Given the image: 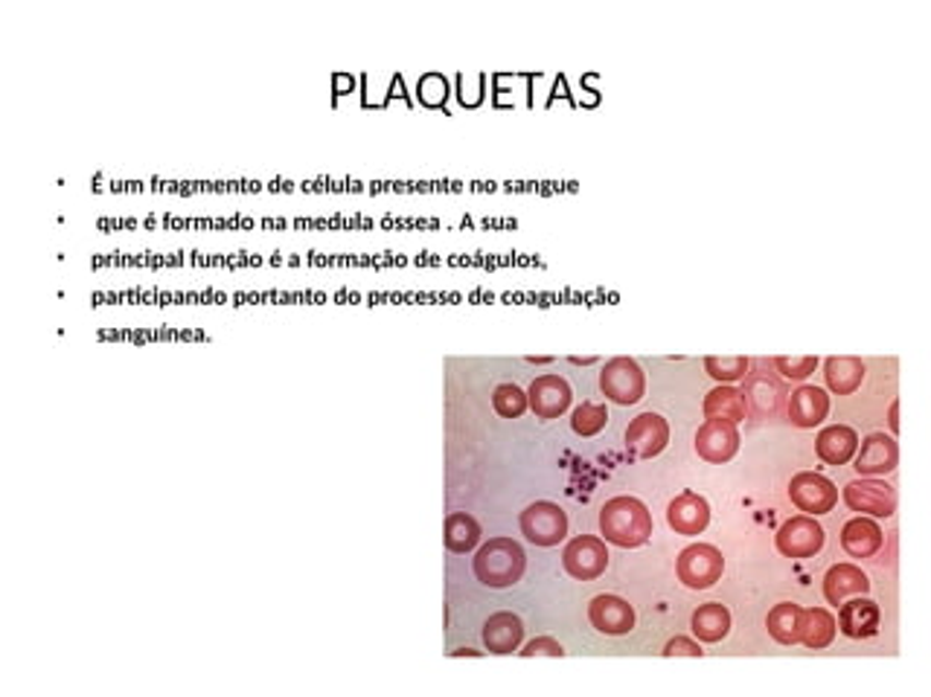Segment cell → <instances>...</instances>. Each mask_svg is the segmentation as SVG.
I'll use <instances>...</instances> for the list:
<instances>
[{"instance_id": "obj_1", "label": "cell", "mask_w": 931, "mask_h": 697, "mask_svg": "<svg viewBox=\"0 0 931 697\" xmlns=\"http://www.w3.org/2000/svg\"><path fill=\"white\" fill-rule=\"evenodd\" d=\"M655 532L653 512L646 508L644 500L632 497V494H620L611 497L606 506L600 508V534L602 541L620 550H637L644 546Z\"/></svg>"}, {"instance_id": "obj_2", "label": "cell", "mask_w": 931, "mask_h": 697, "mask_svg": "<svg viewBox=\"0 0 931 697\" xmlns=\"http://www.w3.org/2000/svg\"><path fill=\"white\" fill-rule=\"evenodd\" d=\"M527 569V552L513 538H489L487 543H480L472 558V573L480 585L489 590H504V587L518 585Z\"/></svg>"}, {"instance_id": "obj_3", "label": "cell", "mask_w": 931, "mask_h": 697, "mask_svg": "<svg viewBox=\"0 0 931 697\" xmlns=\"http://www.w3.org/2000/svg\"><path fill=\"white\" fill-rule=\"evenodd\" d=\"M600 389L602 396L614 401V405H637V401L646 396L644 366H641L635 358H626V354L611 358V361H606V366H602L600 372Z\"/></svg>"}, {"instance_id": "obj_4", "label": "cell", "mask_w": 931, "mask_h": 697, "mask_svg": "<svg viewBox=\"0 0 931 697\" xmlns=\"http://www.w3.org/2000/svg\"><path fill=\"white\" fill-rule=\"evenodd\" d=\"M725 573L723 552L714 543H690L676 558V576L688 590H707Z\"/></svg>"}, {"instance_id": "obj_5", "label": "cell", "mask_w": 931, "mask_h": 697, "mask_svg": "<svg viewBox=\"0 0 931 697\" xmlns=\"http://www.w3.org/2000/svg\"><path fill=\"white\" fill-rule=\"evenodd\" d=\"M522 534L536 546H559L568 534V515L565 508L553 503V500H536L524 508L518 517Z\"/></svg>"}, {"instance_id": "obj_6", "label": "cell", "mask_w": 931, "mask_h": 697, "mask_svg": "<svg viewBox=\"0 0 931 697\" xmlns=\"http://www.w3.org/2000/svg\"><path fill=\"white\" fill-rule=\"evenodd\" d=\"M824 541H827L824 526H821L812 515L789 517V520H786L775 534L777 552H780L784 558H795V561L815 558V555L824 550Z\"/></svg>"}, {"instance_id": "obj_7", "label": "cell", "mask_w": 931, "mask_h": 697, "mask_svg": "<svg viewBox=\"0 0 931 697\" xmlns=\"http://www.w3.org/2000/svg\"><path fill=\"white\" fill-rule=\"evenodd\" d=\"M562 567L576 581H594L609 569V550L597 534H576L562 550Z\"/></svg>"}, {"instance_id": "obj_8", "label": "cell", "mask_w": 931, "mask_h": 697, "mask_svg": "<svg viewBox=\"0 0 931 697\" xmlns=\"http://www.w3.org/2000/svg\"><path fill=\"white\" fill-rule=\"evenodd\" d=\"M847 508L864 517H891L897 512V491L894 485L880 477H862V480L847 482L842 491Z\"/></svg>"}, {"instance_id": "obj_9", "label": "cell", "mask_w": 931, "mask_h": 697, "mask_svg": "<svg viewBox=\"0 0 931 697\" xmlns=\"http://www.w3.org/2000/svg\"><path fill=\"white\" fill-rule=\"evenodd\" d=\"M789 500L803 515H829L838 503V489L836 482L827 480L824 473L801 471L795 473L792 482H789Z\"/></svg>"}, {"instance_id": "obj_10", "label": "cell", "mask_w": 931, "mask_h": 697, "mask_svg": "<svg viewBox=\"0 0 931 697\" xmlns=\"http://www.w3.org/2000/svg\"><path fill=\"white\" fill-rule=\"evenodd\" d=\"M742 398H745V407L757 419H777L789 393H786L784 378H777L775 372L749 370V375L742 378Z\"/></svg>"}, {"instance_id": "obj_11", "label": "cell", "mask_w": 931, "mask_h": 697, "mask_svg": "<svg viewBox=\"0 0 931 697\" xmlns=\"http://www.w3.org/2000/svg\"><path fill=\"white\" fill-rule=\"evenodd\" d=\"M740 450V431L728 419H705L696 431V454L711 465L731 462Z\"/></svg>"}, {"instance_id": "obj_12", "label": "cell", "mask_w": 931, "mask_h": 697, "mask_svg": "<svg viewBox=\"0 0 931 697\" xmlns=\"http://www.w3.org/2000/svg\"><path fill=\"white\" fill-rule=\"evenodd\" d=\"M588 622L606 637H626L635 630V608L623 596L600 593L588 602Z\"/></svg>"}, {"instance_id": "obj_13", "label": "cell", "mask_w": 931, "mask_h": 697, "mask_svg": "<svg viewBox=\"0 0 931 697\" xmlns=\"http://www.w3.org/2000/svg\"><path fill=\"white\" fill-rule=\"evenodd\" d=\"M670 445V422L658 413L635 416L626 428V450L637 459H653Z\"/></svg>"}, {"instance_id": "obj_14", "label": "cell", "mask_w": 931, "mask_h": 697, "mask_svg": "<svg viewBox=\"0 0 931 697\" xmlns=\"http://www.w3.org/2000/svg\"><path fill=\"white\" fill-rule=\"evenodd\" d=\"M527 398H530V410L536 413V419H559V416L568 413V407L574 401V389L568 384L562 375H539L533 381L530 389H527Z\"/></svg>"}, {"instance_id": "obj_15", "label": "cell", "mask_w": 931, "mask_h": 697, "mask_svg": "<svg viewBox=\"0 0 931 697\" xmlns=\"http://www.w3.org/2000/svg\"><path fill=\"white\" fill-rule=\"evenodd\" d=\"M899 465V445L888 433H871L859 442L854 468L859 477H885Z\"/></svg>"}, {"instance_id": "obj_16", "label": "cell", "mask_w": 931, "mask_h": 697, "mask_svg": "<svg viewBox=\"0 0 931 697\" xmlns=\"http://www.w3.org/2000/svg\"><path fill=\"white\" fill-rule=\"evenodd\" d=\"M667 524L676 534L696 538L711 526V503L696 491H681L679 497L667 506Z\"/></svg>"}, {"instance_id": "obj_17", "label": "cell", "mask_w": 931, "mask_h": 697, "mask_svg": "<svg viewBox=\"0 0 931 697\" xmlns=\"http://www.w3.org/2000/svg\"><path fill=\"white\" fill-rule=\"evenodd\" d=\"M827 413H829L827 389L815 387V384H801V387L792 389L789 398H786V416H789V422H792L795 428H801V431L819 428V424L827 419Z\"/></svg>"}, {"instance_id": "obj_18", "label": "cell", "mask_w": 931, "mask_h": 697, "mask_svg": "<svg viewBox=\"0 0 931 697\" xmlns=\"http://www.w3.org/2000/svg\"><path fill=\"white\" fill-rule=\"evenodd\" d=\"M882 608L868 596H854L850 602H842L838 611V630L850 639H868L880 634Z\"/></svg>"}, {"instance_id": "obj_19", "label": "cell", "mask_w": 931, "mask_h": 697, "mask_svg": "<svg viewBox=\"0 0 931 697\" xmlns=\"http://www.w3.org/2000/svg\"><path fill=\"white\" fill-rule=\"evenodd\" d=\"M524 639V622L522 616H515L510 611H498L492 613L484 625V646H487L489 654L506 657V654H518Z\"/></svg>"}, {"instance_id": "obj_20", "label": "cell", "mask_w": 931, "mask_h": 697, "mask_svg": "<svg viewBox=\"0 0 931 697\" xmlns=\"http://www.w3.org/2000/svg\"><path fill=\"white\" fill-rule=\"evenodd\" d=\"M885 543V532L873 517L856 515L842 526V550L850 558H873Z\"/></svg>"}, {"instance_id": "obj_21", "label": "cell", "mask_w": 931, "mask_h": 697, "mask_svg": "<svg viewBox=\"0 0 931 697\" xmlns=\"http://www.w3.org/2000/svg\"><path fill=\"white\" fill-rule=\"evenodd\" d=\"M871 593V578L864 576L862 567L856 564H833L824 576V599L829 604H842L850 596H868Z\"/></svg>"}, {"instance_id": "obj_22", "label": "cell", "mask_w": 931, "mask_h": 697, "mask_svg": "<svg viewBox=\"0 0 931 697\" xmlns=\"http://www.w3.org/2000/svg\"><path fill=\"white\" fill-rule=\"evenodd\" d=\"M859 450V433L847 424H829L815 436V454L827 465H847Z\"/></svg>"}, {"instance_id": "obj_23", "label": "cell", "mask_w": 931, "mask_h": 697, "mask_svg": "<svg viewBox=\"0 0 931 697\" xmlns=\"http://www.w3.org/2000/svg\"><path fill=\"white\" fill-rule=\"evenodd\" d=\"M864 361L854 354H833L824 361V381L829 393L836 396H854L864 381Z\"/></svg>"}, {"instance_id": "obj_24", "label": "cell", "mask_w": 931, "mask_h": 697, "mask_svg": "<svg viewBox=\"0 0 931 697\" xmlns=\"http://www.w3.org/2000/svg\"><path fill=\"white\" fill-rule=\"evenodd\" d=\"M690 628L699 642H723L731 634V611L723 602L699 604L690 616Z\"/></svg>"}, {"instance_id": "obj_25", "label": "cell", "mask_w": 931, "mask_h": 697, "mask_svg": "<svg viewBox=\"0 0 931 697\" xmlns=\"http://www.w3.org/2000/svg\"><path fill=\"white\" fill-rule=\"evenodd\" d=\"M768 637L780 646H798L803 634V608L795 602L775 604L766 616Z\"/></svg>"}, {"instance_id": "obj_26", "label": "cell", "mask_w": 931, "mask_h": 697, "mask_svg": "<svg viewBox=\"0 0 931 697\" xmlns=\"http://www.w3.org/2000/svg\"><path fill=\"white\" fill-rule=\"evenodd\" d=\"M702 410H705V419H728L733 424H740L749 416L742 389L733 387V384H719V387L711 389L702 401Z\"/></svg>"}, {"instance_id": "obj_27", "label": "cell", "mask_w": 931, "mask_h": 697, "mask_svg": "<svg viewBox=\"0 0 931 697\" xmlns=\"http://www.w3.org/2000/svg\"><path fill=\"white\" fill-rule=\"evenodd\" d=\"M480 524L469 512H452L445 517V550L454 552V555H466V552H475L480 546Z\"/></svg>"}, {"instance_id": "obj_28", "label": "cell", "mask_w": 931, "mask_h": 697, "mask_svg": "<svg viewBox=\"0 0 931 697\" xmlns=\"http://www.w3.org/2000/svg\"><path fill=\"white\" fill-rule=\"evenodd\" d=\"M836 630H838V622L827 608H810V611H803L801 642L807 648H815V651L827 648L829 642L836 639Z\"/></svg>"}, {"instance_id": "obj_29", "label": "cell", "mask_w": 931, "mask_h": 697, "mask_svg": "<svg viewBox=\"0 0 931 697\" xmlns=\"http://www.w3.org/2000/svg\"><path fill=\"white\" fill-rule=\"evenodd\" d=\"M751 361L745 354H707L705 372L719 384H733L749 375Z\"/></svg>"}, {"instance_id": "obj_30", "label": "cell", "mask_w": 931, "mask_h": 697, "mask_svg": "<svg viewBox=\"0 0 931 697\" xmlns=\"http://www.w3.org/2000/svg\"><path fill=\"white\" fill-rule=\"evenodd\" d=\"M606 424H609V410H606V405H597V401H583L571 413V431L576 436H583V440H592L600 431H606Z\"/></svg>"}, {"instance_id": "obj_31", "label": "cell", "mask_w": 931, "mask_h": 697, "mask_svg": "<svg viewBox=\"0 0 931 697\" xmlns=\"http://www.w3.org/2000/svg\"><path fill=\"white\" fill-rule=\"evenodd\" d=\"M492 407L501 419H522L530 410V398L518 384L506 381V384H498L496 393H492Z\"/></svg>"}, {"instance_id": "obj_32", "label": "cell", "mask_w": 931, "mask_h": 697, "mask_svg": "<svg viewBox=\"0 0 931 697\" xmlns=\"http://www.w3.org/2000/svg\"><path fill=\"white\" fill-rule=\"evenodd\" d=\"M819 358L815 354H780L775 358V370L780 372V378L786 381H807L812 372L819 370Z\"/></svg>"}, {"instance_id": "obj_33", "label": "cell", "mask_w": 931, "mask_h": 697, "mask_svg": "<svg viewBox=\"0 0 931 697\" xmlns=\"http://www.w3.org/2000/svg\"><path fill=\"white\" fill-rule=\"evenodd\" d=\"M449 96V82L440 73H426L419 79V103L428 105V108H440Z\"/></svg>"}, {"instance_id": "obj_34", "label": "cell", "mask_w": 931, "mask_h": 697, "mask_svg": "<svg viewBox=\"0 0 931 697\" xmlns=\"http://www.w3.org/2000/svg\"><path fill=\"white\" fill-rule=\"evenodd\" d=\"M518 657H565V648L559 646L553 637H536L527 646L518 648Z\"/></svg>"}, {"instance_id": "obj_35", "label": "cell", "mask_w": 931, "mask_h": 697, "mask_svg": "<svg viewBox=\"0 0 931 697\" xmlns=\"http://www.w3.org/2000/svg\"><path fill=\"white\" fill-rule=\"evenodd\" d=\"M664 657H702L705 651H702V646H699L696 639L690 637H672L667 646H664L661 651Z\"/></svg>"}, {"instance_id": "obj_36", "label": "cell", "mask_w": 931, "mask_h": 697, "mask_svg": "<svg viewBox=\"0 0 931 697\" xmlns=\"http://www.w3.org/2000/svg\"><path fill=\"white\" fill-rule=\"evenodd\" d=\"M888 422H891V431L897 433L899 431V401H894L888 410Z\"/></svg>"}, {"instance_id": "obj_37", "label": "cell", "mask_w": 931, "mask_h": 697, "mask_svg": "<svg viewBox=\"0 0 931 697\" xmlns=\"http://www.w3.org/2000/svg\"><path fill=\"white\" fill-rule=\"evenodd\" d=\"M353 87V79H347V76H335V87H338V94L341 91H344V87Z\"/></svg>"}, {"instance_id": "obj_38", "label": "cell", "mask_w": 931, "mask_h": 697, "mask_svg": "<svg viewBox=\"0 0 931 697\" xmlns=\"http://www.w3.org/2000/svg\"><path fill=\"white\" fill-rule=\"evenodd\" d=\"M454 657H480V651H472V648H461V651H454Z\"/></svg>"}, {"instance_id": "obj_39", "label": "cell", "mask_w": 931, "mask_h": 697, "mask_svg": "<svg viewBox=\"0 0 931 697\" xmlns=\"http://www.w3.org/2000/svg\"><path fill=\"white\" fill-rule=\"evenodd\" d=\"M594 361H597V358H576V354L571 358V363H583V366H588V363H594Z\"/></svg>"}, {"instance_id": "obj_40", "label": "cell", "mask_w": 931, "mask_h": 697, "mask_svg": "<svg viewBox=\"0 0 931 697\" xmlns=\"http://www.w3.org/2000/svg\"><path fill=\"white\" fill-rule=\"evenodd\" d=\"M527 361H530V363H550V361H553V358H527Z\"/></svg>"}]
</instances>
